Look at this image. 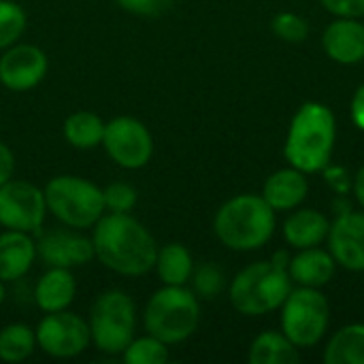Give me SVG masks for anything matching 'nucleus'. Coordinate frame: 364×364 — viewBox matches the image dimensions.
I'll return each mask as SVG.
<instances>
[{"instance_id":"1","label":"nucleus","mask_w":364,"mask_h":364,"mask_svg":"<svg viewBox=\"0 0 364 364\" xmlns=\"http://www.w3.org/2000/svg\"><path fill=\"white\" fill-rule=\"evenodd\" d=\"M94 254L111 271L139 277L156 267L158 245L149 230L128 213H109L94 224Z\"/></svg>"},{"instance_id":"2","label":"nucleus","mask_w":364,"mask_h":364,"mask_svg":"<svg viewBox=\"0 0 364 364\" xmlns=\"http://www.w3.org/2000/svg\"><path fill=\"white\" fill-rule=\"evenodd\" d=\"M335 115L326 105L305 102L292 124L286 139V160L290 166L303 173H316L328 166L335 147Z\"/></svg>"},{"instance_id":"3","label":"nucleus","mask_w":364,"mask_h":364,"mask_svg":"<svg viewBox=\"0 0 364 364\" xmlns=\"http://www.w3.org/2000/svg\"><path fill=\"white\" fill-rule=\"evenodd\" d=\"M290 258L277 252L269 262H256L243 269L230 286V303L243 316H264L284 305L290 294Z\"/></svg>"},{"instance_id":"4","label":"nucleus","mask_w":364,"mask_h":364,"mask_svg":"<svg viewBox=\"0 0 364 364\" xmlns=\"http://www.w3.org/2000/svg\"><path fill=\"white\" fill-rule=\"evenodd\" d=\"M218 239L237 252L262 247L275 232V209L256 194H241L224 203L213 222Z\"/></svg>"},{"instance_id":"5","label":"nucleus","mask_w":364,"mask_h":364,"mask_svg":"<svg viewBox=\"0 0 364 364\" xmlns=\"http://www.w3.org/2000/svg\"><path fill=\"white\" fill-rule=\"evenodd\" d=\"M200 309L196 296L183 286L158 290L145 309V328L166 346L186 341L198 326Z\"/></svg>"},{"instance_id":"6","label":"nucleus","mask_w":364,"mask_h":364,"mask_svg":"<svg viewBox=\"0 0 364 364\" xmlns=\"http://www.w3.org/2000/svg\"><path fill=\"white\" fill-rule=\"evenodd\" d=\"M43 192L47 211H51L68 228H90L102 218V190L87 179L77 175H60L53 177Z\"/></svg>"},{"instance_id":"7","label":"nucleus","mask_w":364,"mask_h":364,"mask_svg":"<svg viewBox=\"0 0 364 364\" xmlns=\"http://www.w3.org/2000/svg\"><path fill=\"white\" fill-rule=\"evenodd\" d=\"M136 309L126 292L109 290L100 294L90 314V333L96 348L105 354H124L134 339Z\"/></svg>"},{"instance_id":"8","label":"nucleus","mask_w":364,"mask_h":364,"mask_svg":"<svg viewBox=\"0 0 364 364\" xmlns=\"http://www.w3.org/2000/svg\"><path fill=\"white\" fill-rule=\"evenodd\" d=\"M282 307L284 335L296 348H311L324 337L331 320V307L318 288L301 286L290 290Z\"/></svg>"},{"instance_id":"9","label":"nucleus","mask_w":364,"mask_h":364,"mask_svg":"<svg viewBox=\"0 0 364 364\" xmlns=\"http://www.w3.org/2000/svg\"><path fill=\"white\" fill-rule=\"evenodd\" d=\"M92 341L90 324L66 309L47 314L36 326V346L53 358H75Z\"/></svg>"},{"instance_id":"10","label":"nucleus","mask_w":364,"mask_h":364,"mask_svg":"<svg viewBox=\"0 0 364 364\" xmlns=\"http://www.w3.org/2000/svg\"><path fill=\"white\" fill-rule=\"evenodd\" d=\"M45 213V192L34 183L9 179L0 186V226L9 230L34 232L43 226Z\"/></svg>"},{"instance_id":"11","label":"nucleus","mask_w":364,"mask_h":364,"mask_svg":"<svg viewBox=\"0 0 364 364\" xmlns=\"http://www.w3.org/2000/svg\"><path fill=\"white\" fill-rule=\"evenodd\" d=\"M102 145L111 160L124 168H141L154 154V139L147 126L126 115L115 117L105 126Z\"/></svg>"},{"instance_id":"12","label":"nucleus","mask_w":364,"mask_h":364,"mask_svg":"<svg viewBox=\"0 0 364 364\" xmlns=\"http://www.w3.org/2000/svg\"><path fill=\"white\" fill-rule=\"evenodd\" d=\"M47 75V55L34 45H11L0 58V81L13 92L36 87Z\"/></svg>"},{"instance_id":"13","label":"nucleus","mask_w":364,"mask_h":364,"mask_svg":"<svg viewBox=\"0 0 364 364\" xmlns=\"http://www.w3.org/2000/svg\"><path fill=\"white\" fill-rule=\"evenodd\" d=\"M328 247L343 269L364 271V213H341L328 230Z\"/></svg>"},{"instance_id":"14","label":"nucleus","mask_w":364,"mask_h":364,"mask_svg":"<svg viewBox=\"0 0 364 364\" xmlns=\"http://www.w3.org/2000/svg\"><path fill=\"white\" fill-rule=\"evenodd\" d=\"M36 252L47 267H62V269L87 264L92 258H96L92 239L68 230H51L43 235L36 241Z\"/></svg>"},{"instance_id":"15","label":"nucleus","mask_w":364,"mask_h":364,"mask_svg":"<svg viewBox=\"0 0 364 364\" xmlns=\"http://www.w3.org/2000/svg\"><path fill=\"white\" fill-rule=\"evenodd\" d=\"M324 51L339 64H358L364 60V23L354 17H339L322 36Z\"/></svg>"},{"instance_id":"16","label":"nucleus","mask_w":364,"mask_h":364,"mask_svg":"<svg viewBox=\"0 0 364 364\" xmlns=\"http://www.w3.org/2000/svg\"><path fill=\"white\" fill-rule=\"evenodd\" d=\"M36 256V243L28 232L6 230L0 235V279L15 282L23 277Z\"/></svg>"},{"instance_id":"17","label":"nucleus","mask_w":364,"mask_h":364,"mask_svg":"<svg viewBox=\"0 0 364 364\" xmlns=\"http://www.w3.org/2000/svg\"><path fill=\"white\" fill-rule=\"evenodd\" d=\"M309 183L305 179V173L290 166L273 173L262 190V198L275 209V211H288L299 207L307 196Z\"/></svg>"},{"instance_id":"18","label":"nucleus","mask_w":364,"mask_h":364,"mask_svg":"<svg viewBox=\"0 0 364 364\" xmlns=\"http://www.w3.org/2000/svg\"><path fill=\"white\" fill-rule=\"evenodd\" d=\"M75 292L77 286L70 271L62 267H49V271L38 279L34 288V301L47 314L62 311L68 309V305L75 301Z\"/></svg>"},{"instance_id":"19","label":"nucleus","mask_w":364,"mask_h":364,"mask_svg":"<svg viewBox=\"0 0 364 364\" xmlns=\"http://www.w3.org/2000/svg\"><path fill=\"white\" fill-rule=\"evenodd\" d=\"M288 273L299 286L322 288L335 275V258L333 254L322 252L318 247H307V250H301L299 256L290 260Z\"/></svg>"},{"instance_id":"20","label":"nucleus","mask_w":364,"mask_h":364,"mask_svg":"<svg viewBox=\"0 0 364 364\" xmlns=\"http://www.w3.org/2000/svg\"><path fill=\"white\" fill-rule=\"evenodd\" d=\"M328 230H331V224L326 215L314 209H301L292 213L284 224V237L296 250L320 245L328 237Z\"/></svg>"},{"instance_id":"21","label":"nucleus","mask_w":364,"mask_h":364,"mask_svg":"<svg viewBox=\"0 0 364 364\" xmlns=\"http://www.w3.org/2000/svg\"><path fill=\"white\" fill-rule=\"evenodd\" d=\"M326 364H364V324L343 326L324 350Z\"/></svg>"},{"instance_id":"22","label":"nucleus","mask_w":364,"mask_h":364,"mask_svg":"<svg viewBox=\"0 0 364 364\" xmlns=\"http://www.w3.org/2000/svg\"><path fill=\"white\" fill-rule=\"evenodd\" d=\"M301 360L299 348L282 333H262L250 350L252 364H294Z\"/></svg>"},{"instance_id":"23","label":"nucleus","mask_w":364,"mask_h":364,"mask_svg":"<svg viewBox=\"0 0 364 364\" xmlns=\"http://www.w3.org/2000/svg\"><path fill=\"white\" fill-rule=\"evenodd\" d=\"M105 122L92 111H77L64 122V136L77 149H94L102 143Z\"/></svg>"},{"instance_id":"24","label":"nucleus","mask_w":364,"mask_h":364,"mask_svg":"<svg viewBox=\"0 0 364 364\" xmlns=\"http://www.w3.org/2000/svg\"><path fill=\"white\" fill-rule=\"evenodd\" d=\"M192 256L181 243H168L158 250L156 271L166 286H183L192 277Z\"/></svg>"},{"instance_id":"25","label":"nucleus","mask_w":364,"mask_h":364,"mask_svg":"<svg viewBox=\"0 0 364 364\" xmlns=\"http://www.w3.org/2000/svg\"><path fill=\"white\" fill-rule=\"evenodd\" d=\"M36 346V333L28 324H9L0 331V360L21 363Z\"/></svg>"},{"instance_id":"26","label":"nucleus","mask_w":364,"mask_h":364,"mask_svg":"<svg viewBox=\"0 0 364 364\" xmlns=\"http://www.w3.org/2000/svg\"><path fill=\"white\" fill-rule=\"evenodd\" d=\"M166 360H168L166 343L151 335L132 339L130 346L124 350V363L126 364H164Z\"/></svg>"},{"instance_id":"27","label":"nucleus","mask_w":364,"mask_h":364,"mask_svg":"<svg viewBox=\"0 0 364 364\" xmlns=\"http://www.w3.org/2000/svg\"><path fill=\"white\" fill-rule=\"evenodd\" d=\"M26 30V13L13 0H0V49L17 43Z\"/></svg>"},{"instance_id":"28","label":"nucleus","mask_w":364,"mask_h":364,"mask_svg":"<svg viewBox=\"0 0 364 364\" xmlns=\"http://www.w3.org/2000/svg\"><path fill=\"white\" fill-rule=\"evenodd\" d=\"M273 32L288 43H303L309 36V23L296 13H279L273 19Z\"/></svg>"},{"instance_id":"29","label":"nucleus","mask_w":364,"mask_h":364,"mask_svg":"<svg viewBox=\"0 0 364 364\" xmlns=\"http://www.w3.org/2000/svg\"><path fill=\"white\" fill-rule=\"evenodd\" d=\"M102 198H105V209H109L111 213H128L136 205V190L128 183L117 181L102 192Z\"/></svg>"},{"instance_id":"30","label":"nucleus","mask_w":364,"mask_h":364,"mask_svg":"<svg viewBox=\"0 0 364 364\" xmlns=\"http://www.w3.org/2000/svg\"><path fill=\"white\" fill-rule=\"evenodd\" d=\"M194 290L198 292V296L207 301L215 299L224 290V273L213 264L200 267L194 275Z\"/></svg>"},{"instance_id":"31","label":"nucleus","mask_w":364,"mask_h":364,"mask_svg":"<svg viewBox=\"0 0 364 364\" xmlns=\"http://www.w3.org/2000/svg\"><path fill=\"white\" fill-rule=\"evenodd\" d=\"M117 4L134 15L143 17H158L173 6V0H117Z\"/></svg>"},{"instance_id":"32","label":"nucleus","mask_w":364,"mask_h":364,"mask_svg":"<svg viewBox=\"0 0 364 364\" xmlns=\"http://www.w3.org/2000/svg\"><path fill=\"white\" fill-rule=\"evenodd\" d=\"M324 9L337 17H363L364 15V0H320Z\"/></svg>"},{"instance_id":"33","label":"nucleus","mask_w":364,"mask_h":364,"mask_svg":"<svg viewBox=\"0 0 364 364\" xmlns=\"http://www.w3.org/2000/svg\"><path fill=\"white\" fill-rule=\"evenodd\" d=\"M13 171H15V158H13V151L0 143V186L6 183L11 177H13Z\"/></svg>"},{"instance_id":"34","label":"nucleus","mask_w":364,"mask_h":364,"mask_svg":"<svg viewBox=\"0 0 364 364\" xmlns=\"http://www.w3.org/2000/svg\"><path fill=\"white\" fill-rule=\"evenodd\" d=\"M352 119L360 130H364V85L356 90L352 98Z\"/></svg>"},{"instance_id":"35","label":"nucleus","mask_w":364,"mask_h":364,"mask_svg":"<svg viewBox=\"0 0 364 364\" xmlns=\"http://www.w3.org/2000/svg\"><path fill=\"white\" fill-rule=\"evenodd\" d=\"M354 194H356L358 203L364 207V166L358 171V175L354 179Z\"/></svg>"},{"instance_id":"36","label":"nucleus","mask_w":364,"mask_h":364,"mask_svg":"<svg viewBox=\"0 0 364 364\" xmlns=\"http://www.w3.org/2000/svg\"><path fill=\"white\" fill-rule=\"evenodd\" d=\"M2 301H4V286H2V279H0V305H2Z\"/></svg>"}]
</instances>
